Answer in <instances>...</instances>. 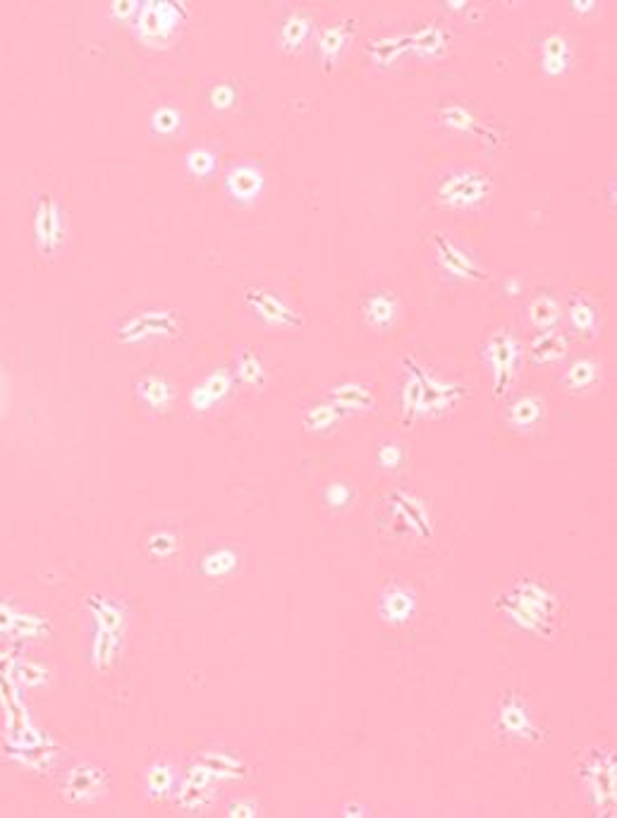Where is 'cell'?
<instances>
[{
    "mask_svg": "<svg viewBox=\"0 0 617 818\" xmlns=\"http://www.w3.org/2000/svg\"><path fill=\"white\" fill-rule=\"evenodd\" d=\"M215 171V153H211L204 146H196L187 153V173L196 180H204Z\"/></svg>",
    "mask_w": 617,
    "mask_h": 818,
    "instance_id": "38",
    "label": "cell"
},
{
    "mask_svg": "<svg viewBox=\"0 0 617 818\" xmlns=\"http://www.w3.org/2000/svg\"><path fill=\"white\" fill-rule=\"evenodd\" d=\"M175 768H171L168 763H153L146 773V787L153 797H165L175 785Z\"/></svg>",
    "mask_w": 617,
    "mask_h": 818,
    "instance_id": "36",
    "label": "cell"
},
{
    "mask_svg": "<svg viewBox=\"0 0 617 818\" xmlns=\"http://www.w3.org/2000/svg\"><path fill=\"white\" fill-rule=\"evenodd\" d=\"M466 175H469V171H455V173H450L447 177H443L441 184H438V189H435L438 202H443V204L450 202L455 192H457V189H460V184L466 180Z\"/></svg>",
    "mask_w": 617,
    "mask_h": 818,
    "instance_id": "43",
    "label": "cell"
},
{
    "mask_svg": "<svg viewBox=\"0 0 617 818\" xmlns=\"http://www.w3.org/2000/svg\"><path fill=\"white\" fill-rule=\"evenodd\" d=\"M497 737L507 739V742H524V744H539L546 739V730L536 725L531 716L529 704L524 701L522 694L505 692L497 701L496 720H493Z\"/></svg>",
    "mask_w": 617,
    "mask_h": 818,
    "instance_id": "6",
    "label": "cell"
},
{
    "mask_svg": "<svg viewBox=\"0 0 617 818\" xmlns=\"http://www.w3.org/2000/svg\"><path fill=\"white\" fill-rule=\"evenodd\" d=\"M235 378L233 373L218 366L214 372H208L206 376L199 381V383L189 391V404L196 409V412H208L214 409L215 404H221L230 393H233Z\"/></svg>",
    "mask_w": 617,
    "mask_h": 818,
    "instance_id": "13",
    "label": "cell"
},
{
    "mask_svg": "<svg viewBox=\"0 0 617 818\" xmlns=\"http://www.w3.org/2000/svg\"><path fill=\"white\" fill-rule=\"evenodd\" d=\"M562 304L558 302V297L553 295H536L534 299L529 302L527 307V316H529V323L534 328L536 333H549V330H555V328L560 326L562 321Z\"/></svg>",
    "mask_w": 617,
    "mask_h": 818,
    "instance_id": "22",
    "label": "cell"
},
{
    "mask_svg": "<svg viewBox=\"0 0 617 818\" xmlns=\"http://www.w3.org/2000/svg\"><path fill=\"white\" fill-rule=\"evenodd\" d=\"M422 403H424V388L422 381L416 376L412 357H404V383L400 388V414L407 424L414 419H422Z\"/></svg>",
    "mask_w": 617,
    "mask_h": 818,
    "instance_id": "24",
    "label": "cell"
},
{
    "mask_svg": "<svg viewBox=\"0 0 617 818\" xmlns=\"http://www.w3.org/2000/svg\"><path fill=\"white\" fill-rule=\"evenodd\" d=\"M447 48V34L429 22L410 32V53L416 58H438Z\"/></svg>",
    "mask_w": 617,
    "mask_h": 818,
    "instance_id": "26",
    "label": "cell"
},
{
    "mask_svg": "<svg viewBox=\"0 0 617 818\" xmlns=\"http://www.w3.org/2000/svg\"><path fill=\"white\" fill-rule=\"evenodd\" d=\"M175 551H177V539L171 534V531H156V534L149 539V553H152V558L165 561V558L175 555Z\"/></svg>",
    "mask_w": 617,
    "mask_h": 818,
    "instance_id": "41",
    "label": "cell"
},
{
    "mask_svg": "<svg viewBox=\"0 0 617 818\" xmlns=\"http://www.w3.org/2000/svg\"><path fill=\"white\" fill-rule=\"evenodd\" d=\"M522 342H519V338H515V333L505 330V328L503 330H496L486 341L484 359L488 369H491L493 395L503 397L507 393V388L515 383V378L519 376V369H522Z\"/></svg>",
    "mask_w": 617,
    "mask_h": 818,
    "instance_id": "5",
    "label": "cell"
},
{
    "mask_svg": "<svg viewBox=\"0 0 617 818\" xmlns=\"http://www.w3.org/2000/svg\"><path fill=\"white\" fill-rule=\"evenodd\" d=\"M87 608L94 617V642H91V661L96 667L106 670L115 661L120 651L122 634H125V608L118 601L106 596L89 598Z\"/></svg>",
    "mask_w": 617,
    "mask_h": 818,
    "instance_id": "2",
    "label": "cell"
},
{
    "mask_svg": "<svg viewBox=\"0 0 617 818\" xmlns=\"http://www.w3.org/2000/svg\"><path fill=\"white\" fill-rule=\"evenodd\" d=\"M570 69V41L562 34H549L541 44V72L546 77H560Z\"/></svg>",
    "mask_w": 617,
    "mask_h": 818,
    "instance_id": "25",
    "label": "cell"
},
{
    "mask_svg": "<svg viewBox=\"0 0 617 818\" xmlns=\"http://www.w3.org/2000/svg\"><path fill=\"white\" fill-rule=\"evenodd\" d=\"M412 366H414L416 376L422 381L424 388V403H422V419H435V416L445 414L455 404L460 403L462 395H465V388L460 383H450V381H438L435 376H431L424 366H419L412 359Z\"/></svg>",
    "mask_w": 617,
    "mask_h": 818,
    "instance_id": "9",
    "label": "cell"
},
{
    "mask_svg": "<svg viewBox=\"0 0 617 818\" xmlns=\"http://www.w3.org/2000/svg\"><path fill=\"white\" fill-rule=\"evenodd\" d=\"M183 333V319L177 311L171 309H149V311H137L134 316L125 319L118 328V338L120 342H146L152 338H175Z\"/></svg>",
    "mask_w": 617,
    "mask_h": 818,
    "instance_id": "7",
    "label": "cell"
},
{
    "mask_svg": "<svg viewBox=\"0 0 617 818\" xmlns=\"http://www.w3.org/2000/svg\"><path fill=\"white\" fill-rule=\"evenodd\" d=\"M369 58L378 68H392L403 56H410V34H397V37L376 38L366 48Z\"/></svg>",
    "mask_w": 617,
    "mask_h": 818,
    "instance_id": "30",
    "label": "cell"
},
{
    "mask_svg": "<svg viewBox=\"0 0 617 818\" xmlns=\"http://www.w3.org/2000/svg\"><path fill=\"white\" fill-rule=\"evenodd\" d=\"M435 254H438V264L445 268L450 276L462 278V280H481L484 271L479 268V264L474 261L466 252H462L460 246L450 242L445 235H435Z\"/></svg>",
    "mask_w": 617,
    "mask_h": 818,
    "instance_id": "14",
    "label": "cell"
},
{
    "mask_svg": "<svg viewBox=\"0 0 617 818\" xmlns=\"http://www.w3.org/2000/svg\"><path fill=\"white\" fill-rule=\"evenodd\" d=\"M438 118H441L443 125L457 130V132H479V122L474 118V113L466 106H460V103H447V106L438 108Z\"/></svg>",
    "mask_w": 617,
    "mask_h": 818,
    "instance_id": "34",
    "label": "cell"
},
{
    "mask_svg": "<svg viewBox=\"0 0 617 818\" xmlns=\"http://www.w3.org/2000/svg\"><path fill=\"white\" fill-rule=\"evenodd\" d=\"M546 416V403L539 395H522L517 397L515 403L505 412V422L515 431H527V428L541 424Z\"/></svg>",
    "mask_w": 617,
    "mask_h": 818,
    "instance_id": "23",
    "label": "cell"
},
{
    "mask_svg": "<svg viewBox=\"0 0 617 818\" xmlns=\"http://www.w3.org/2000/svg\"><path fill=\"white\" fill-rule=\"evenodd\" d=\"M361 314H364V321L371 328H376V330H388V328L395 326L397 316H400V307H397V299L392 292L376 290L371 292V295L364 297V302H361Z\"/></svg>",
    "mask_w": 617,
    "mask_h": 818,
    "instance_id": "18",
    "label": "cell"
},
{
    "mask_svg": "<svg viewBox=\"0 0 617 818\" xmlns=\"http://www.w3.org/2000/svg\"><path fill=\"white\" fill-rule=\"evenodd\" d=\"M225 189L235 202L252 204L264 192V175L256 165H235L225 175Z\"/></svg>",
    "mask_w": 617,
    "mask_h": 818,
    "instance_id": "16",
    "label": "cell"
},
{
    "mask_svg": "<svg viewBox=\"0 0 617 818\" xmlns=\"http://www.w3.org/2000/svg\"><path fill=\"white\" fill-rule=\"evenodd\" d=\"M139 5L141 3H132V0H120V3H110V15L120 22H130V19L137 17Z\"/></svg>",
    "mask_w": 617,
    "mask_h": 818,
    "instance_id": "44",
    "label": "cell"
},
{
    "mask_svg": "<svg viewBox=\"0 0 617 818\" xmlns=\"http://www.w3.org/2000/svg\"><path fill=\"white\" fill-rule=\"evenodd\" d=\"M342 416H347L340 407H335L330 400H323V403L308 404L302 414V426L307 434H326L330 428H335L340 424Z\"/></svg>",
    "mask_w": 617,
    "mask_h": 818,
    "instance_id": "28",
    "label": "cell"
},
{
    "mask_svg": "<svg viewBox=\"0 0 617 818\" xmlns=\"http://www.w3.org/2000/svg\"><path fill=\"white\" fill-rule=\"evenodd\" d=\"M237 101V91L230 82H218L211 91H208V106L214 108V110H230Z\"/></svg>",
    "mask_w": 617,
    "mask_h": 818,
    "instance_id": "40",
    "label": "cell"
},
{
    "mask_svg": "<svg viewBox=\"0 0 617 818\" xmlns=\"http://www.w3.org/2000/svg\"><path fill=\"white\" fill-rule=\"evenodd\" d=\"M391 505H392V510L397 512V517H400V519H403L407 527L414 529L416 534L426 536V539L434 534L429 510H426V505H424L419 498L410 496V493L395 491L391 496Z\"/></svg>",
    "mask_w": 617,
    "mask_h": 818,
    "instance_id": "20",
    "label": "cell"
},
{
    "mask_svg": "<svg viewBox=\"0 0 617 818\" xmlns=\"http://www.w3.org/2000/svg\"><path fill=\"white\" fill-rule=\"evenodd\" d=\"M567 352H570V338L565 333H558V330L536 333L529 347V357L534 366L560 364L567 359Z\"/></svg>",
    "mask_w": 617,
    "mask_h": 818,
    "instance_id": "19",
    "label": "cell"
},
{
    "mask_svg": "<svg viewBox=\"0 0 617 818\" xmlns=\"http://www.w3.org/2000/svg\"><path fill=\"white\" fill-rule=\"evenodd\" d=\"M496 608L522 634H529L534 639H550L558 624L560 598L546 582L522 577L497 593Z\"/></svg>",
    "mask_w": 617,
    "mask_h": 818,
    "instance_id": "1",
    "label": "cell"
},
{
    "mask_svg": "<svg viewBox=\"0 0 617 818\" xmlns=\"http://www.w3.org/2000/svg\"><path fill=\"white\" fill-rule=\"evenodd\" d=\"M34 237H37V246L46 257H51L63 242V211H60L58 199H53L51 194L38 196L37 206H34Z\"/></svg>",
    "mask_w": 617,
    "mask_h": 818,
    "instance_id": "11",
    "label": "cell"
},
{
    "mask_svg": "<svg viewBox=\"0 0 617 818\" xmlns=\"http://www.w3.org/2000/svg\"><path fill=\"white\" fill-rule=\"evenodd\" d=\"M237 378H240L242 383L252 385V388H264L266 369L261 364V359L252 350L242 352L240 359H237Z\"/></svg>",
    "mask_w": 617,
    "mask_h": 818,
    "instance_id": "35",
    "label": "cell"
},
{
    "mask_svg": "<svg viewBox=\"0 0 617 818\" xmlns=\"http://www.w3.org/2000/svg\"><path fill=\"white\" fill-rule=\"evenodd\" d=\"M187 19L184 3L146 0L134 17V37L146 48H168Z\"/></svg>",
    "mask_w": 617,
    "mask_h": 818,
    "instance_id": "4",
    "label": "cell"
},
{
    "mask_svg": "<svg viewBox=\"0 0 617 818\" xmlns=\"http://www.w3.org/2000/svg\"><path fill=\"white\" fill-rule=\"evenodd\" d=\"M466 5H469V3H445L447 10H465Z\"/></svg>",
    "mask_w": 617,
    "mask_h": 818,
    "instance_id": "48",
    "label": "cell"
},
{
    "mask_svg": "<svg viewBox=\"0 0 617 818\" xmlns=\"http://www.w3.org/2000/svg\"><path fill=\"white\" fill-rule=\"evenodd\" d=\"M242 562L240 551L235 546H214L208 548L206 553L202 555L199 561V572H202L204 580L208 582H221L230 574L237 572V567Z\"/></svg>",
    "mask_w": 617,
    "mask_h": 818,
    "instance_id": "17",
    "label": "cell"
},
{
    "mask_svg": "<svg viewBox=\"0 0 617 818\" xmlns=\"http://www.w3.org/2000/svg\"><path fill=\"white\" fill-rule=\"evenodd\" d=\"M601 366L593 357H580L574 359L572 364L567 366V372L562 373V385L565 391L570 393H584L589 391L591 385L599 383Z\"/></svg>",
    "mask_w": 617,
    "mask_h": 818,
    "instance_id": "27",
    "label": "cell"
},
{
    "mask_svg": "<svg viewBox=\"0 0 617 818\" xmlns=\"http://www.w3.org/2000/svg\"><path fill=\"white\" fill-rule=\"evenodd\" d=\"M246 307L252 311L256 321L264 323L266 328H299L302 326V316L297 314L290 304L280 299L276 292L266 290V288H245L242 290Z\"/></svg>",
    "mask_w": 617,
    "mask_h": 818,
    "instance_id": "8",
    "label": "cell"
},
{
    "mask_svg": "<svg viewBox=\"0 0 617 818\" xmlns=\"http://www.w3.org/2000/svg\"><path fill=\"white\" fill-rule=\"evenodd\" d=\"M108 773L96 766H77L68 773L63 782V792L75 804H94L106 794Z\"/></svg>",
    "mask_w": 617,
    "mask_h": 818,
    "instance_id": "12",
    "label": "cell"
},
{
    "mask_svg": "<svg viewBox=\"0 0 617 818\" xmlns=\"http://www.w3.org/2000/svg\"><path fill=\"white\" fill-rule=\"evenodd\" d=\"M567 319H570L572 330H577L580 335H591L596 330V326H599V311L581 295L572 297L570 309H567Z\"/></svg>",
    "mask_w": 617,
    "mask_h": 818,
    "instance_id": "33",
    "label": "cell"
},
{
    "mask_svg": "<svg viewBox=\"0 0 617 818\" xmlns=\"http://www.w3.org/2000/svg\"><path fill=\"white\" fill-rule=\"evenodd\" d=\"M354 34V19H340L335 25H328L319 37V53H321L323 65L333 68L338 63L340 53L345 51L347 44L352 41Z\"/></svg>",
    "mask_w": 617,
    "mask_h": 818,
    "instance_id": "21",
    "label": "cell"
},
{
    "mask_svg": "<svg viewBox=\"0 0 617 818\" xmlns=\"http://www.w3.org/2000/svg\"><path fill=\"white\" fill-rule=\"evenodd\" d=\"M596 7H599V3H593V0H586V3L572 0V3H570V10L577 15H591V13H596Z\"/></svg>",
    "mask_w": 617,
    "mask_h": 818,
    "instance_id": "47",
    "label": "cell"
},
{
    "mask_svg": "<svg viewBox=\"0 0 617 818\" xmlns=\"http://www.w3.org/2000/svg\"><path fill=\"white\" fill-rule=\"evenodd\" d=\"M173 388L163 376H144L137 381V397L149 409L163 412L173 400Z\"/></svg>",
    "mask_w": 617,
    "mask_h": 818,
    "instance_id": "31",
    "label": "cell"
},
{
    "mask_svg": "<svg viewBox=\"0 0 617 818\" xmlns=\"http://www.w3.org/2000/svg\"><path fill=\"white\" fill-rule=\"evenodd\" d=\"M340 816L342 818H364V816H369V809H366V806H361V804H345L342 806V812H340Z\"/></svg>",
    "mask_w": 617,
    "mask_h": 818,
    "instance_id": "46",
    "label": "cell"
},
{
    "mask_svg": "<svg viewBox=\"0 0 617 818\" xmlns=\"http://www.w3.org/2000/svg\"><path fill=\"white\" fill-rule=\"evenodd\" d=\"M580 785L589 806L601 816L615 813L617 759L612 750H593L580 766Z\"/></svg>",
    "mask_w": 617,
    "mask_h": 818,
    "instance_id": "3",
    "label": "cell"
},
{
    "mask_svg": "<svg viewBox=\"0 0 617 818\" xmlns=\"http://www.w3.org/2000/svg\"><path fill=\"white\" fill-rule=\"evenodd\" d=\"M376 462L385 472H395V469H400L404 465V450L400 446H395V443H385V446L378 447Z\"/></svg>",
    "mask_w": 617,
    "mask_h": 818,
    "instance_id": "42",
    "label": "cell"
},
{
    "mask_svg": "<svg viewBox=\"0 0 617 818\" xmlns=\"http://www.w3.org/2000/svg\"><path fill=\"white\" fill-rule=\"evenodd\" d=\"M227 813H230V816H242V818L256 816L258 804L254 800H235L233 804L227 806Z\"/></svg>",
    "mask_w": 617,
    "mask_h": 818,
    "instance_id": "45",
    "label": "cell"
},
{
    "mask_svg": "<svg viewBox=\"0 0 617 818\" xmlns=\"http://www.w3.org/2000/svg\"><path fill=\"white\" fill-rule=\"evenodd\" d=\"M311 34V17L299 10H292L288 17L283 19V26H280V46L285 51H299L302 44Z\"/></svg>",
    "mask_w": 617,
    "mask_h": 818,
    "instance_id": "32",
    "label": "cell"
},
{
    "mask_svg": "<svg viewBox=\"0 0 617 818\" xmlns=\"http://www.w3.org/2000/svg\"><path fill=\"white\" fill-rule=\"evenodd\" d=\"M416 615V593L404 582H388L378 593V617L391 627H404Z\"/></svg>",
    "mask_w": 617,
    "mask_h": 818,
    "instance_id": "10",
    "label": "cell"
},
{
    "mask_svg": "<svg viewBox=\"0 0 617 818\" xmlns=\"http://www.w3.org/2000/svg\"><path fill=\"white\" fill-rule=\"evenodd\" d=\"M488 194H491V180L486 175H479V173L469 171L466 180L460 184V189L455 192L453 199H450L445 206L476 208L488 199Z\"/></svg>",
    "mask_w": 617,
    "mask_h": 818,
    "instance_id": "29",
    "label": "cell"
},
{
    "mask_svg": "<svg viewBox=\"0 0 617 818\" xmlns=\"http://www.w3.org/2000/svg\"><path fill=\"white\" fill-rule=\"evenodd\" d=\"M183 125V115L173 106H158L152 113V132L158 137H171Z\"/></svg>",
    "mask_w": 617,
    "mask_h": 818,
    "instance_id": "37",
    "label": "cell"
},
{
    "mask_svg": "<svg viewBox=\"0 0 617 818\" xmlns=\"http://www.w3.org/2000/svg\"><path fill=\"white\" fill-rule=\"evenodd\" d=\"M352 498H354L352 486L345 484V481H333V484H328L326 491H323V503L335 512L345 510L347 505L352 503Z\"/></svg>",
    "mask_w": 617,
    "mask_h": 818,
    "instance_id": "39",
    "label": "cell"
},
{
    "mask_svg": "<svg viewBox=\"0 0 617 818\" xmlns=\"http://www.w3.org/2000/svg\"><path fill=\"white\" fill-rule=\"evenodd\" d=\"M328 400L335 407H340L345 414H361V412H373L376 409V395L364 383H357V381L335 383L328 391Z\"/></svg>",
    "mask_w": 617,
    "mask_h": 818,
    "instance_id": "15",
    "label": "cell"
}]
</instances>
